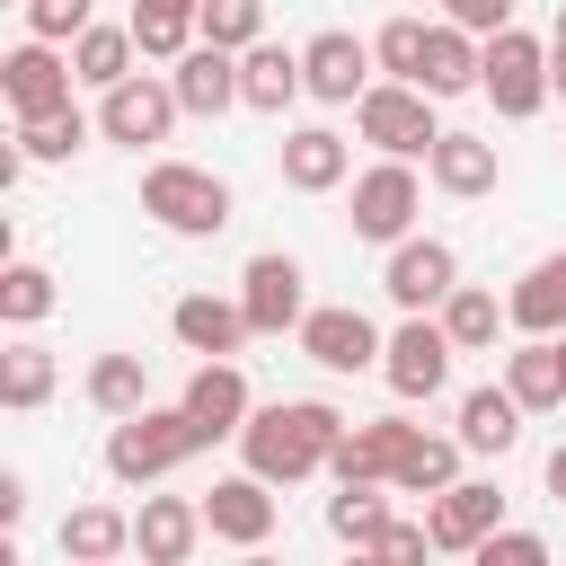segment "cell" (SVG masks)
<instances>
[{"instance_id":"603a6c76","label":"cell","mask_w":566,"mask_h":566,"mask_svg":"<svg viewBox=\"0 0 566 566\" xmlns=\"http://www.w3.org/2000/svg\"><path fill=\"white\" fill-rule=\"evenodd\" d=\"M504 310H513L522 336H557V327H566V256H539V265L504 292Z\"/></svg>"},{"instance_id":"ee69618b","label":"cell","mask_w":566,"mask_h":566,"mask_svg":"<svg viewBox=\"0 0 566 566\" xmlns=\"http://www.w3.org/2000/svg\"><path fill=\"white\" fill-rule=\"evenodd\" d=\"M18 513H27V486L0 469V531H18Z\"/></svg>"},{"instance_id":"f546056e","label":"cell","mask_w":566,"mask_h":566,"mask_svg":"<svg viewBox=\"0 0 566 566\" xmlns=\"http://www.w3.org/2000/svg\"><path fill=\"white\" fill-rule=\"evenodd\" d=\"M442 327H451V345H460V354H486V345H495V327H513V310H504L495 292H478V283H451Z\"/></svg>"},{"instance_id":"60d3db41","label":"cell","mask_w":566,"mask_h":566,"mask_svg":"<svg viewBox=\"0 0 566 566\" xmlns=\"http://www.w3.org/2000/svg\"><path fill=\"white\" fill-rule=\"evenodd\" d=\"M27 27H35L44 44H62V35L88 27V0H27Z\"/></svg>"},{"instance_id":"d4e9b609","label":"cell","mask_w":566,"mask_h":566,"mask_svg":"<svg viewBox=\"0 0 566 566\" xmlns=\"http://www.w3.org/2000/svg\"><path fill=\"white\" fill-rule=\"evenodd\" d=\"M522 416H531V407H522L513 389H469V398H460V442L504 460V451L522 442Z\"/></svg>"},{"instance_id":"5b68a950","label":"cell","mask_w":566,"mask_h":566,"mask_svg":"<svg viewBox=\"0 0 566 566\" xmlns=\"http://www.w3.org/2000/svg\"><path fill=\"white\" fill-rule=\"evenodd\" d=\"M478 88L495 97V115H539V97H548V44L539 35H522V27H495L486 35V71H478Z\"/></svg>"},{"instance_id":"7bdbcfd3","label":"cell","mask_w":566,"mask_h":566,"mask_svg":"<svg viewBox=\"0 0 566 566\" xmlns=\"http://www.w3.org/2000/svg\"><path fill=\"white\" fill-rule=\"evenodd\" d=\"M424 548H433L424 522H380V539H371V557H424Z\"/></svg>"},{"instance_id":"2e32d148","label":"cell","mask_w":566,"mask_h":566,"mask_svg":"<svg viewBox=\"0 0 566 566\" xmlns=\"http://www.w3.org/2000/svg\"><path fill=\"white\" fill-rule=\"evenodd\" d=\"M203 522H212V539H230V548H265L274 539V495H265V478L248 469V478H221L212 495H203Z\"/></svg>"},{"instance_id":"4316f807","label":"cell","mask_w":566,"mask_h":566,"mask_svg":"<svg viewBox=\"0 0 566 566\" xmlns=\"http://www.w3.org/2000/svg\"><path fill=\"white\" fill-rule=\"evenodd\" d=\"M195 18H203V0H133V44H142L150 62H177V53L203 35Z\"/></svg>"},{"instance_id":"8d00e7d4","label":"cell","mask_w":566,"mask_h":566,"mask_svg":"<svg viewBox=\"0 0 566 566\" xmlns=\"http://www.w3.org/2000/svg\"><path fill=\"white\" fill-rule=\"evenodd\" d=\"M203 44H230V53H248L256 35H265V0H203Z\"/></svg>"},{"instance_id":"9a60e30c","label":"cell","mask_w":566,"mask_h":566,"mask_svg":"<svg viewBox=\"0 0 566 566\" xmlns=\"http://www.w3.org/2000/svg\"><path fill=\"white\" fill-rule=\"evenodd\" d=\"M186 416L203 424V442H230V433L248 424V380H239L230 354H203V363H195V380H186Z\"/></svg>"},{"instance_id":"d6a6232c","label":"cell","mask_w":566,"mask_h":566,"mask_svg":"<svg viewBox=\"0 0 566 566\" xmlns=\"http://www.w3.org/2000/svg\"><path fill=\"white\" fill-rule=\"evenodd\" d=\"M451 478H460V442H433V433H416L389 486H407V495H442Z\"/></svg>"},{"instance_id":"7402d4cb","label":"cell","mask_w":566,"mask_h":566,"mask_svg":"<svg viewBox=\"0 0 566 566\" xmlns=\"http://www.w3.org/2000/svg\"><path fill=\"white\" fill-rule=\"evenodd\" d=\"M345 168H354V150H345V133H327V124H310V133L283 142V186H292V195H327V186H345Z\"/></svg>"},{"instance_id":"f1b7e54d","label":"cell","mask_w":566,"mask_h":566,"mask_svg":"<svg viewBox=\"0 0 566 566\" xmlns=\"http://www.w3.org/2000/svg\"><path fill=\"white\" fill-rule=\"evenodd\" d=\"M133 27H80L71 35V71L88 80V88H115V80H133Z\"/></svg>"},{"instance_id":"44dd1931","label":"cell","mask_w":566,"mask_h":566,"mask_svg":"<svg viewBox=\"0 0 566 566\" xmlns=\"http://www.w3.org/2000/svg\"><path fill=\"white\" fill-rule=\"evenodd\" d=\"M301 88H310V80H301V53H283V44H265V35L239 53V106H256V115H283Z\"/></svg>"},{"instance_id":"681fc988","label":"cell","mask_w":566,"mask_h":566,"mask_svg":"<svg viewBox=\"0 0 566 566\" xmlns=\"http://www.w3.org/2000/svg\"><path fill=\"white\" fill-rule=\"evenodd\" d=\"M18 9H27V0H18Z\"/></svg>"},{"instance_id":"e575fe53","label":"cell","mask_w":566,"mask_h":566,"mask_svg":"<svg viewBox=\"0 0 566 566\" xmlns=\"http://www.w3.org/2000/svg\"><path fill=\"white\" fill-rule=\"evenodd\" d=\"M88 407L133 416V407H142V354H97V363H88Z\"/></svg>"},{"instance_id":"4dcf8cb0","label":"cell","mask_w":566,"mask_h":566,"mask_svg":"<svg viewBox=\"0 0 566 566\" xmlns=\"http://www.w3.org/2000/svg\"><path fill=\"white\" fill-rule=\"evenodd\" d=\"M133 548V522L115 513V504H80L71 522H62V557H80V566H106V557H124Z\"/></svg>"},{"instance_id":"f6af8a7d","label":"cell","mask_w":566,"mask_h":566,"mask_svg":"<svg viewBox=\"0 0 566 566\" xmlns=\"http://www.w3.org/2000/svg\"><path fill=\"white\" fill-rule=\"evenodd\" d=\"M548 495H557V504H566V442H557V451H548Z\"/></svg>"},{"instance_id":"6da1fadb","label":"cell","mask_w":566,"mask_h":566,"mask_svg":"<svg viewBox=\"0 0 566 566\" xmlns=\"http://www.w3.org/2000/svg\"><path fill=\"white\" fill-rule=\"evenodd\" d=\"M336 433H345V416H336L327 398H283V407H256V416L239 424V451H248V469H256L265 486H301L310 469H327Z\"/></svg>"},{"instance_id":"ab89813d","label":"cell","mask_w":566,"mask_h":566,"mask_svg":"<svg viewBox=\"0 0 566 566\" xmlns=\"http://www.w3.org/2000/svg\"><path fill=\"white\" fill-rule=\"evenodd\" d=\"M539 557H548L539 531H504V522H495V531L478 539V566H539Z\"/></svg>"},{"instance_id":"4fadbf2b","label":"cell","mask_w":566,"mask_h":566,"mask_svg":"<svg viewBox=\"0 0 566 566\" xmlns=\"http://www.w3.org/2000/svg\"><path fill=\"white\" fill-rule=\"evenodd\" d=\"M504 522V495L495 486H478V478H451L442 495H433V513H424V531H433V548H460V557H478V539Z\"/></svg>"},{"instance_id":"74e56055","label":"cell","mask_w":566,"mask_h":566,"mask_svg":"<svg viewBox=\"0 0 566 566\" xmlns=\"http://www.w3.org/2000/svg\"><path fill=\"white\" fill-rule=\"evenodd\" d=\"M44 310H53V274H44V265H9V274H0V318H9V327H35Z\"/></svg>"},{"instance_id":"ac0fdd59","label":"cell","mask_w":566,"mask_h":566,"mask_svg":"<svg viewBox=\"0 0 566 566\" xmlns=\"http://www.w3.org/2000/svg\"><path fill=\"white\" fill-rule=\"evenodd\" d=\"M301 354L327 363V371H363V363H380V327L363 310H310L301 318Z\"/></svg>"},{"instance_id":"ffe728a7","label":"cell","mask_w":566,"mask_h":566,"mask_svg":"<svg viewBox=\"0 0 566 566\" xmlns=\"http://www.w3.org/2000/svg\"><path fill=\"white\" fill-rule=\"evenodd\" d=\"M168 327H177V345L186 354H239L256 327H248V301H212V292H186L177 310H168Z\"/></svg>"},{"instance_id":"cb8c5ba5","label":"cell","mask_w":566,"mask_h":566,"mask_svg":"<svg viewBox=\"0 0 566 566\" xmlns=\"http://www.w3.org/2000/svg\"><path fill=\"white\" fill-rule=\"evenodd\" d=\"M504 389L539 416V407H566V363H557V336H531L504 354Z\"/></svg>"},{"instance_id":"7a4b0ae2","label":"cell","mask_w":566,"mask_h":566,"mask_svg":"<svg viewBox=\"0 0 566 566\" xmlns=\"http://www.w3.org/2000/svg\"><path fill=\"white\" fill-rule=\"evenodd\" d=\"M203 451V424L186 416V398L177 407H133V416H115V433H106V469L124 478V486H150V478H168L177 460H195Z\"/></svg>"},{"instance_id":"83f0119b","label":"cell","mask_w":566,"mask_h":566,"mask_svg":"<svg viewBox=\"0 0 566 566\" xmlns=\"http://www.w3.org/2000/svg\"><path fill=\"white\" fill-rule=\"evenodd\" d=\"M424 168H433L442 195H486V186H495V142H478V133H442Z\"/></svg>"},{"instance_id":"277c9868","label":"cell","mask_w":566,"mask_h":566,"mask_svg":"<svg viewBox=\"0 0 566 566\" xmlns=\"http://www.w3.org/2000/svg\"><path fill=\"white\" fill-rule=\"evenodd\" d=\"M142 212H150L159 230H177V239H212V230L230 221V186H221L212 168L159 159V168L142 177Z\"/></svg>"},{"instance_id":"30bf717a","label":"cell","mask_w":566,"mask_h":566,"mask_svg":"<svg viewBox=\"0 0 566 566\" xmlns=\"http://www.w3.org/2000/svg\"><path fill=\"white\" fill-rule=\"evenodd\" d=\"M177 115H186V106H177V80H168V88H159V80H115V88H106V106H97V133L142 150V142H168V124H177Z\"/></svg>"},{"instance_id":"d6986e66","label":"cell","mask_w":566,"mask_h":566,"mask_svg":"<svg viewBox=\"0 0 566 566\" xmlns=\"http://www.w3.org/2000/svg\"><path fill=\"white\" fill-rule=\"evenodd\" d=\"M177 106L186 115H230L239 106V53L230 44H186L177 53Z\"/></svg>"},{"instance_id":"f35d334b","label":"cell","mask_w":566,"mask_h":566,"mask_svg":"<svg viewBox=\"0 0 566 566\" xmlns=\"http://www.w3.org/2000/svg\"><path fill=\"white\" fill-rule=\"evenodd\" d=\"M380 522H389L380 486H345V495L327 504V531H336V539H354V548H371V539H380Z\"/></svg>"},{"instance_id":"c3c4849f","label":"cell","mask_w":566,"mask_h":566,"mask_svg":"<svg viewBox=\"0 0 566 566\" xmlns=\"http://www.w3.org/2000/svg\"><path fill=\"white\" fill-rule=\"evenodd\" d=\"M557 363H566V336H557Z\"/></svg>"},{"instance_id":"1f68e13d","label":"cell","mask_w":566,"mask_h":566,"mask_svg":"<svg viewBox=\"0 0 566 566\" xmlns=\"http://www.w3.org/2000/svg\"><path fill=\"white\" fill-rule=\"evenodd\" d=\"M44 398H53V354L18 336V345L0 354V407H18V416H27V407H44Z\"/></svg>"},{"instance_id":"e0dca14e","label":"cell","mask_w":566,"mask_h":566,"mask_svg":"<svg viewBox=\"0 0 566 566\" xmlns=\"http://www.w3.org/2000/svg\"><path fill=\"white\" fill-rule=\"evenodd\" d=\"M203 531H212V522H203V504H186V495H142V513H133V548H142L150 566H186Z\"/></svg>"},{"instance_id":"bcb514c9","label":"cell","mask_w":566,"mask_h":566,"mask_svg":"<svg viewBox=\"0 0 566 566\" xmlns=\"http://www.w3.org/2000/svg\"><path fill=\"white\" fill-rule=\"evenodd\" d=\"M548 88L566 97V44H548Z\"/></svg>"},{"instance_id":"5bb4252c","label":"cell","mask_w":566,"mask_h":566,"mask_svg":"<svg viewBox=\"0 0 566 566\" xmlns=\"http://www.w3.org/2000/svg\"><path fill=\"white\" fill-rule=\"evenodd\" d=\"M239 283H248L239 301H248V327H256V336H283V327H301V318H310V310H301V265H292V256H274V248H265V256H248V274H239Z\"/></svg>"},{"instance_id":"b9f144b4","label":"cell","mask_w":566,"mask_h":566,"mask_svg":"<svg viewBox=\"0 0 566 566\" xmlns=\"http://www.w3.org/2000/svg\"><path fill=\"white\" fill-rule=\"evenodd\" d=\"M442 18L469 35H495V27H513V0H442Z\"/></svg>"},{"instance_id":"484cf974","label":"cell","mask_w":566,"mask_h":566,"mask_svg":"<svg viewBox=\"0 0 566 566\" xmlns=\"http://www.w3.org/2000/svg\"><path fill=\"white\" fill-rule=\"evenodd\" d=\"M478 71H486V53L469 44V27H451V18H442V27L424 35V80H416V88L460 97V88H478Z\"/></svg>"},{"instance_id":"8fae6325","label":"cell","mask_w":566,"mask_h":566,"mask_svg":"<svg viewBox=\"0 0 566 566\" xmlns=\"http://www.w3.org/2000/svg\"><path fill=\"white\" fill-rule=\"evenodd\" d=\"M301 80H310V97L354 106V97L371 88V44H363V35H345V27H327V35H310V44H301Z\"/></svg>"},{"instance_id":"7dc6e473","label":"cell","mask_w":566,"mask_h":566,"mask_svg":"<svg viewBox=\"0 0 566 566\" xmlns=\"http://www.w3.org/2000/svg\"><path fill=\"white\" fill-rule=\"evenodd\" d=\"M557 44H566V9H557Z\"/></svg>"},{"instance_id":"3957f363","label":"cell","mask_w":566,"mask_h":566,"mask_svg":"<svg viewBox=\"0 0 566 566\" xmlns=\"http://www.w3.org/2000/svg\"><path fill=\"white\" fill-rule=\"evenodd\" d=\"M354 124H363V142L389 150V159H433V142H442V124H433V88H416V80H380V88H363V97H354Z\"/></svg>"},{"instance_id":"836d02e7","label":"cell","mask_w":566,"mask_h":566,"mask_svg":"<svg viewBox=\"0 0 566 566\" xmlns=\"http://www.w3.org/2000/svg\"><path fill=\"white\" fill-rule=\"evenodd\" d=\"M80 142H88V115H80V106H53V115H27V124H18V150H27V159H71Z\"/></svg>"},{"instance_id":"ba28073f","label":"cell","mask_w":566,"mask_h":566,"mask_svg":"<svg viewBox=\"0 0 566 566\" xmlns=\"http://www.w3.org/2000/svg\"><path fill=\"white\" fill-rule=\"evenodd\" d=\"M407 442H416V424H407V416H363V424H345V433H336L327 469H336V486H389V478H398V460H407Z\"/></svg>"},{"instance_id":"8992f818","label":"cell","mask_w":566,"mask_h":566,"mask_svg":"<svg viewBox=\"0 0 566 566\" xmlns=\"http://www.w3.org/2000/svg\"><path fill=\"white\" fill-rule=\"evenodd\" d=\"M416 203H424L416 168L380 150V168H363V177H354V239H380V248H398V239H407V221H416Z\"/></svg>"},{"instance_id":"9c48e42d","label":"cell","mask_w":566,"mask_h":566,"mask_svg":"<svg viewBox=\"0 0 566 566\" xmlns=\"http://www.w3.org/2000/svg\"><path fill=\"white\" fill-rule=\"evenodd\" d=\"M71 80H80V71H71V62H62L44 35H27V44L0 62V88H9V115H18V124H27V115H53V106H71Z\"/></svg>"},{"instance_id":"52a82bcc","label":"cell","mask_w":566,"mask_h":566,"mask_svg":"<svg viewBox=\"0 0 566 566\" xmlns=\"http://www.w3.org/2000/svg\"><path fill=\"white\" fill-rule=\"evenodd\" d=\"M451 354H460V345H451V327H442V318H424V310H407V327L380 345V371H389V389H398V398H433V389L451 380Z\"/></svg>"},{"instance_id":"d590c367","label":"cell","mask_w":566,"mask_h":566,"mask_svg":"<svg viewBox=\"0 0 566 566\" xmlns=\"http://www.w3.org/2000/svg\"><path fill=\"white\" fill-rule=\"evenodd\" d=\"M424 35H433L424 18H389V27L371 35V62H380L389 80H424Z\"/></svg>"},{"instance_id":"7c38bea8","label":"cell","mask_w":566,"mask_h":566,"mask_svg":"<svg viewBox=\"0 0 566 566\" xmlns=\"http://www.w3.org/2000/svg\"><path fill=\"white\" fill-rule=\"evenodd\" d=\"M380 283H389V301H398V310H442V301H451V283H460V256H451L442 239H398Z\"/></svg>"}]
</instances>
